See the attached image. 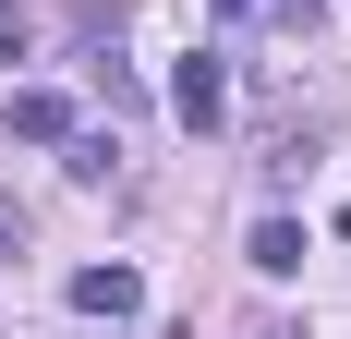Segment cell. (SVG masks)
I'll use <instances>...</instances> for the list:
<instances>
[{
  "label": "cell",
  "instance_id": "obj_6",
  "mask_svg": "<svg viewBox=\"0 0 351 339\" xmlns=\"http://www.w3.org/2000/svg\"><path fill=\"white\" fill-rule=\"evenodd\" d=\"M12 255H25V206L0 194V267H12Z\"/></svg>",
  "mask_w": 351,
  "mask_h": 339
},
{
  "label": "cell",
  "instance_id": "obj_9",
  "mask_svg": "<svg viewBox=\"0 0 351 339\" xmlns=\"http://www.w3.org/2000/svg\"><path fill=\"white\" fill-rule=\"evenodd\" d=\"M243 339H303V327H291V315H254V327H243Z\"/></svg>",
  "mask_w": 351,
  "mask_h": 339
},
{
  "label": "cell",
  "instance_id": "obj_5",
  "mask_svg": "<svg viewBox=\"0 0 351 339\" xmlns=\"http://www.w3.org/2000/svg\"><path fill=\"white\" fill-rule=\"evenodd\" d=\"M61 170H73V182H109V170H121V145H109V134H73V158H61Z\"/></svg>",
  "mask_w": 351,
  "mask_h": 339
},
{
  "label": "cell",
  "instance_id": "obj_2",
  "mask_svg": "<svg viewBox=\"0 0 351 339\" xmlns=\"http://www.w3.org/2000/svg\"><path fill=\"white\" fill-rule=\"evenodd\" d=\"M134 303H145V279H134V267H73V315H97V327H121Z\"/></svg>",
  "mask_w": 351,
  "mask_h": 339
},
{
  "label": "cell",
  "instance_id": "obj_4",
  "mask_svg": "<svg viewBox=\"0 0 351 339\" xmlns=\"http://www.w3.org/2000/svg\"><path fill=\"white\" fill-rule=\"evenodd\" d=\"M243 255H254V279H291V267H303V218H254Z\"/></svg>",
  "mask_w": 351,
  "mask_h": 339
},
{
  "label": "cell",
  "instance_id": "obj_10",
  "mask_svg": "<svg viewBox=\"0 0 351 339\" xmlns=\"http://www.w3.org/2000/svg\"><path fill=\"white\" fill-rule=\"evenodd\" d=\"M206 12H218V25H243V12H254V0H206Z\"/></svg>",
  "mask_w": 351,
  "mask_h": 339
},
{
  "label": "cell",
  "instance_id": "obj_7",
  "mask_svg": "<svg viewBox=\"0 0 351 339\" xmlns=\"http://www.w3.org/2000/svg\"><path fill=\"white\" fill-rule=\"evenodd\" d=\"M25 49H36V25H25V12H0V61H25Z\"/></svg>",
  "mask_w": 351,
  "mask_h": 339
},
{
  "label": "cell",
  "instance_id": "obj_8",
  "mask_svg": "<svg viewBox=\"0 0 351 339\" xmlns=\"http://www.w3.org/2000/svg\"><path fill=\"white\" fill-rule=\"evenodd\" d=\"M267 12H279V25H315V12H327V0H267Z\"/></svg>",
  "mask_w": 351,
  "mask_h": 339
},
{
  "label": "cell",
  "instance_id": "obj_1",
  "mask_svg": "<svg viewBox=\"0 0 351 339\" xmlns=\"http://www.w3.org/2000/svg\"><path fill=\"white\" fill-rule=\"evenodd\" d=\"M170 121H182V134H218V121H230V73H218V49H182V61H170Z\"/></svg>",
  "mask_w": 351,
  "mask_h": 339
},
{
  "label": "cell",
  "instance_id": "obj_3",
  "mask_svg": "<svg viewBox=\"0 0 351 339\" xmlns=\"http://www.w3.org/2000/svg\"><path fill=\"white\" fill-rule=\"evenodd\" d=\"M12 134L25 145H73V97L61 85H25V97H12Z\"/></svg>",
  "mask_w": 351,
  "mask_h": 339
}]
</instances>
